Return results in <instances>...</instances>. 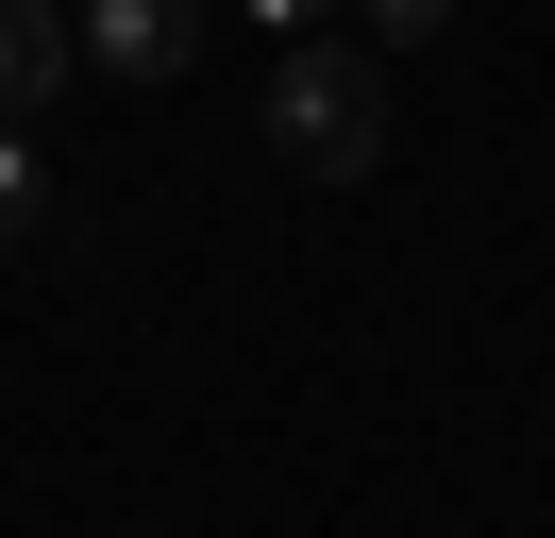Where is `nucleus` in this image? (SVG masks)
Segmentation results:
<instances>
[{
	"label": "nucleus",
	"instance_id": "nucleus-3",
	"mask_svg": "<svg viewBox=\"0 0 555 538\" xmlns=\"http://www.w3.org/2000/svg\"><path fill=\"white\" fill-rule=\"evenodd\" d=\"M85 67V34H68V0H0V118H35L51 85Z\"/></svg>",
	"mask_w": 555,
	"mask_h": 538
},
{
	"label": "nucleus",
	"instance_id": "nucleus-6",
	"mask_svg": "<svg viewBox=\"0 0 555 538\" xmlns=\"http://www.w3.org/2000/svg\"><path fill=\"white\" fill-rule=\"evenodd\" d=\"M236 17H270V34H320V17H337V0H236Z\"/></svg>",
	"mask_w": 555,
	"mask_h": 538
},
{
	"label": "nucleus",
	"instance_id": "nucleus-1",
	"mask_svg": "<svg viewBox=\"0 0 555 538\" xmlns=\"http://www.w3.org/2000/svg\"><path fill=\"white\" fill-rule=\"evenodd\" d=\"M270 152L304 168V185H371L404 134H387V51H337V34H304L270 85Z\"/></svg>",
	"mask_w": 555,
	"mask_h": 538
},
{
	"label": "nucleus",
	"instance_id": "nucleus-5",
	"mask_svg": "<svg viewBox=\"0 0 555 538\" xmlns=\"http://www.w3.org/2000/svg\"><path fill=\"white\" fill-rule=\"evenodd\" d=\"M387 17V51H421V34H454V0H371Z\"/></svg>",
	"mask_w": 555,
	"mask_h": 538
},
{
	"label": "nucleus",
	"instance_id": "nucleus-2",
	"mask_svg": "<svg viewBox=\"0 0 555 538\" xmlns=\"http://www.w3.org/2000/svg\"><path fill=\"white\" fill-rule=\"evenodd\" d=\"M68 34H85L102 85H185L203 34H219V0H68Z\"/></svg>",
	"mask_w": 555,
	"mask_h": 538
},
{
	"label": "nucleus",
	"instance_id": "nucleus-4",
	"mask_svg": "<svg viewBox=\"0 0 555 538\" xmlns=\"http://www.w3.org/2000/svg\"><path fill=\"white\" fill-rule=\"evenodd\" d=\"M51 219V152H35V118H0V253Z\"/></svg>",
	"mask_w": 555,
	"mask_h": 538
}]
</instances>
